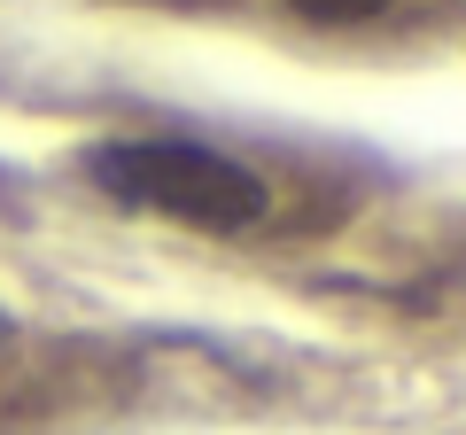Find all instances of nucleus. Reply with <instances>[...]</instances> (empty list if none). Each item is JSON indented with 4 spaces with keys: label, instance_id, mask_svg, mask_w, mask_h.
I'll return each instance as SVG.
<instances>
[{
    "label": "nucleus",
    "instance_id": "1",
    "mask_svg": "<svg viewBox=\"0 0 466 435\" xmlns=\"http://www.w3.org/2000/svg\"><path fill=\"white\" fill-rule=\"evenodd\" d=\"M78 171L101 202L164 226H195V234H241L272 210V187L257 179L241 156L210 148V140H179V133H109L86 140Z\"/></svg>",
    "mask_w": 466,
    "mask_h": 435
},
{
    "label": "nucleus",
    "instance_id": "2",
    "mask_svg": "<svg viewBox=\"0 0 466 435\" xmlns=\"http://www.w3.org/2000/svg\"><path fill=\"white\" fill-rule=\"evenodd\" d=\"M303 24H373V16H389L397 0H288Z\"/></svg>",
    "mask_w": 466,
    "mask_h": 435
},
{
    "label": "nucleus",
    "instance_id": "3",
    "mask_svg": "<svg viewBox=\"0 0 466 435\" xmlns=\"http://www.w3.org/2000/svg\"><path fill=\"white\" fill-rule=\"evenodd\" d=\"M0 195H24V171L16 164H0Z\"/></svg>",
    "mask_w": 466,
    "mask_h": 435
},
{
    "label": "nucleus",
    "instance_id": "4",
    "mask_svg": "<svg viewBox=\"0 0 466 435\" xmlns=\"http://www.w3.org/2000/svg\"><path fill=\"white\" fill-rule=\"evenodd\" d=\"M8 335H16V319H8V311H0V350H8Z\"/></svg>",
    "mask_w": 466,
    "mask_h": 435
}]
</instances>
